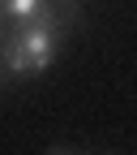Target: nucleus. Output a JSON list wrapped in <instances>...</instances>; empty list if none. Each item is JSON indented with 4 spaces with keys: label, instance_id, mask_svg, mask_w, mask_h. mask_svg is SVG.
I'll return each instance as SVG.
<instances>
[{
    "label": "nucleus",
    "instance_id": "20e7f679",
    "mask_svg": "<svg viewBox=\"0 0 137 155\" xmlns=\"http://www.w3.org/2000/svg\"><path fill=\"white\" fill-rule=\"evenodd\" d=\"M0 43H5V26H0Z\"/></svg>",
    "mask_w": 137,
    "mask_h": 155
},
{
    "label": "nucleus",
    "instance_id": "7ed1b4c3",
    "mask_svg": "<svg viewBox=\"0 0 137 155\" xmlns=\"http://www.w3.org/2000/svg\"><path fill=\"white\" fill-rule=\"evenodd\" d=\"M47 155H73V151H47Z\"/></svg>",
    "mask_w": 137,
    "mask_h": 155
},
{
    "label": "nucleus",
    "instance_id": "f257e3e1",
    "mask_svg": "<svg viewBox=\"0 0 137 155\" xmlns=\"http://www.w3.org/2000/svg\"><path fill=\"white\" fill-rule=\"evenodd\" d=\"M60 26H47V22H26V26H13L0 43V65H5L9 78H34L43 73L56 52H60Z\"/></svg>",
    "mask_w": 137,
    "mask_h": 155
},
{
    "label": "nucleus",
    "instance_id": "f03ea898",
    "mask_svg": "<svg viewBox=\"0 0 137 155\" xmlns=\"http://www.w3.org/2000/svg\"><path fill=\"white\" fill-rule=\"evenodd\" d=\"M73 17H77V0H0V26L47 22L64 30Z\"/></svg>",
    "mask_w": 137,
    "mask_h": 155
}]
</instances>
